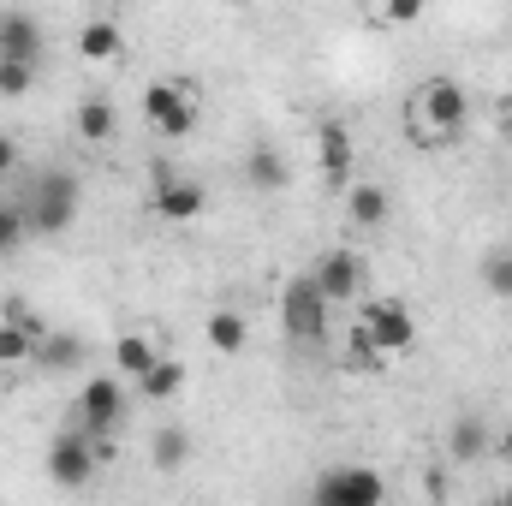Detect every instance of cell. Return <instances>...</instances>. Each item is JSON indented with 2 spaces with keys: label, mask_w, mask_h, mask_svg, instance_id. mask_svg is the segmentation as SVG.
<instances>
[{
  "label": "cell",
  "mask_w": 512,
  "mask_h": 506,
  "mask_svg": "<svg viewBox=\"0 0 512 506\" xmlns=\"http://www.w3.org/2000/svg\"><path fill=\"white\" fill-rule=\"evenodd\" d=\"M245 346H251V322H245L239 310H209V352L239 358Z\"/></svg>",
  "instance_id": "cell-19"
},
{
  "label": "cell",
  "mask_w": 512,
  "mask_h": 506,
  "mask_svg": "<svg viewBox=\"0 0 512 506\" xmlns=\"http://www.w3.org/2000/svg\"><path fill=\"white\" fill-rule=\"evenodd\" d=\"M149 453H155V471H179V465L191 459V435H185L179 423H161L155 441H149Z\"/></svg>",
  "instance_id": "cell-23"
},
{
  "label": "cell",
  "mask_w": 512,
  "mask_h": 506,
  "mask_svg": "<svg viewBox=\"0 0 512 506\" xmlns=\"http://www.w3.org/2000/svg\"><path fill=\"white\" fill-rule=\"evenodd\" d=\"M96 471H102V459H96L84 423H78V429H60L54 447H48V477H54V489H90Z\"/></svg>",
  "instance_id": "cell-8"
},
{
  "label": "cell",
  "mask_w": 512,
  "mask_h": 506,
  "mask_svg": "<svg viewBox=\"0 0 512 506\" xmlns=\"http://www.w3.org/2000/svg\"><path fill=\"white\" fill-rule=\"evenodd\" d=\"M78 54H84L90 66H114V60L126 54V36H120V24H114V18H90V24L78 30Z\"/></svg>",
  "instance_id": "cell-17"
},
{
  "label": "cell",
  "mask_w": 512,
  "mask_h": 506,
  "mask_svg": "<svg viewBox=\"0 0 512 506\" xmlns=\"http://www.w3.org/2000/svg\"><path fill=\"white\" fill-rule=\"evenodd\" d=\"M24 364H36V334L24 322L0 316V370H24Z\"/></svg>",
  "instance_id": "cell-22"
},
{
  "label": "cell",
  "mask_w": 512,
  "mask_h": 506,
  "mask_svg": "<svg viewBox=\"0 0 512 506\" xmlns=\"http://www.w3.org/2000/svg\"><path fill=\"white\" fill-rule=\"evenodd\" d=\"M30 90H36V66H30V60H6V54H0V96H6V102H18V96H30Z\"/></svg>",
  "instance_id": "cell-25"
},
{
  "label": "cell",
  "mask_w": 512,
  "mask_h": 506,
  "mask_svg": "<svg viewBox=\"0 0 512 506\" xmlns=\"http://www.w3.org/2000/svg\"><path fill=\"white\" fill-rule=\"evenodd\" d=\"M483 292L512 298V251H495L489 262H483Z\"/></svg>",
  "instance_id": "cell-27"
},
{
  "label": "cell",
  "mask_w": 512,
  "mask_h": 506,
  "mask_svg": "<svg viewBox=\"0 0 512 506\" xmlns=\"http://www.w3.org/2000/svg\"><path fill=\"white\" fill-rule=\"evenodd\" d=\"M18 203H24L30 239H60L78 221V209H84V185H78V173H60L54 167V173H36Z\"/></svg>",
  "instance_id": "cell-1"
},
{
  "label": "cell",
  "mask_w": 512,
  "mask_h": 506,
  "mask_svg": "<svg viewBox=\"0 0 512 506\" xmlns=\"http://www.w3.org/2000/svg\"><path fill=\"white\" fill-rule=\"evenodd\" d=\"M131 405V381L114 370V376H90L78 387V423L84 429H120Z\"/></svg>",
  "instance_id": "cell-9"
},
{
  "label": "cell",
  "mask_w": 512,
  "mask_h": 506,
  "mask_svg": "<svg viewBox=\"0 0 512 506\" xmlns=\"http://www.w3.org/2000/svg\"><path fill=\"white\" fill-rule=\"evenodd\" d=\"M447 459H453V465H477V459H489V423H483L477 411L453 417V429H447Z\"/></svg>",
  "instance_id": "cell-15"
},
{
  "label": "cell",
  "mask_w": 512,
  "mask_h": 506,
  "mask_svg": "<svg viewBox=\"0 0 512 506\" xmlns=\"http://www.w3.org/2000/svg\"><path fill=\"white\" fill-rule=\"evenodd\" d=\"M346 191V221L358 227V233H382L387 221H393V191L376 185V179H352V185H340Z\"/></svg>",
  "instance_id": "cell-12"
},
{
  "label": "cell",
  "mask_w": 512,
  "mask_h": 506,
  "mask_svg": "<svg viewBox=\"0 0 512 506\" xmlns=\"http://www.w3.org/2000/svg\"><path fill=\"white\" fill-rule=\"evenodd\" d=\"M423 12H429V0H382V24H399V30L417 24Z\"/></svg>",
  "instance_id": "cell-28"
},
{
  "label": "cell",
  "mask_w": 512,
  "mask_h": 506,
  "mask_svg": "<svg viewBox=\"0 0 512 506\" xmlns=\"http://www.w3.org/2000/svg\"><path fill=\"white\" fill-rule=\"evenodd\" d=\"M358 328L376 340L382 358H405V352L417 346V316H411V304H399V298H364V304H358Z\"/></svg>",
  "instance_id": "cell-5"
},
{
  "label": "cell",
  "mask_w": 512,
  "mask_h": 506,
  "mask_svg": "<svg viewBox=\"0 0 512 506\" xmlns=\"http://www.w3.org/2000/svg\"><path fill=\"white\" fill-rule=\"evenodd\" d=\"M0 54L42 66V24L30 12H0Z\"/></svg>",
  "instance_id": "cell-13"
},
{
  "label": "cell",
  "mask_w": 512,
  "mask_h": 506,
  "mask_svg": "<svg viewBox=\"0 0 512 506\" xmlns=\"http://www.w3.org/2000/svg\"><path fill=\"white\" fill-rule=\"evenodd\" d=\"M316 506H382L387 501V477L370 465H328L310 489Z\"/></svg>",
  "instance_id": "cell-6"
},
{
  "label": "cell",
  "mask_w": 512,
  "mask_h": 506,
  "mask_svg": "<svg viewBox=\"0 0 512 506\" xmlns=\"http://www.w3.org/2000/svg\"><path fill=\"white\" fill-rule=\"evenodd\" d=\"M18 161H24V155H18V137H6V131H0V179H12V173H18Z\"/></svg>",
  "instance_id": "cell-29"
},
{
  "label": "cell",
  "mask_w": 512,
  "mask_h": 506,
  "mask_svg": "<svg viewBox=\"0 0 512 506\" xmlns=\"http://www.w3.org/2000/svg\"><path fill=\"white\" fill-rule=\"evenodd\" d=\"M501 495H507V501H512V483H507V489H501Z\"/></svg>",
  "instance_id": "cell-30"
},
{
  "label": "cell",
  "mask_w": 512,
  "mask_h": 506,
  "mask_svg": "<svg viewBox=\"0 0 512 506\" xmlns=\"http://www.w3.org/2000/svg\"><path fill=\"white\" fill-rule=\"evenodd\" d=\"M286 179H292V161H286V149H274V143H256L251 155H245V185H251V191H286Z\"/></svg>",
  "instance_id": "cell-16"
},
{
  "label": "cell",
  "mask_w": 512,
  "mask_h": 506,
  "mask_svg": "<svg viewBox=\"0 0 512 506\" xmlns=\"http://www.w3.org/2000/svg\"><path fill=\"white\" fill-rule=\"evenodd\" d=\"M411 120L423 143H441V137H459L471 126V90L459 78H429L417 96H411Z\"/></svg>",
  "instance_id": "cell-2"
},
{
  "label": "cell",
  "mask_w": 512,
  "mask_h": 506,
  "mask_svg": "<svg viewBox=\"0 0 512 506\" xmlns=\"http://www.w3.org/2000/svg\"><path fill=\"white\" fill-rule=\"evenodd\" d=\"M179 387H185V364L161 352L143 376L131 381V399H143V405H167V399H179Z\"/></svg>",
  "instance_id": "cell-14"
},
{
  "label": "cell",
  "mask_w": 512,
  "mask_h": 506,
  "mask_svg": "<svg viewBox=\"0 0 512 506\" xmlns=\"http://www.w3.org/2000/svg\"><path fill=\"white\" fill-rule=\"evenodd\" d=\"M280 328H286V340H304V346H316L334 328V304H328V292L316 286L310 268L280 286Z\"/></svg>",
  "instance_id": "cell-3"
},
{
  "label": "cell",
  "mask_w": 512,
  "mask_h": 506,
  "mask_svg": "<svg viewBox=\"0 0 512 506\" xmlns=\"http://www.w3.org/2000/svg\"><path fill=\"white\" fill-rule=\"evenodd\" d=\"M149 209L173 227H191L203 209H209V185L185 179L179 167H155V185H149Z\"/></svg>",
  "instance_id": "cell-7"
},
{
  "label": "cell",
  "mask_w": 512,
  "mask_h": 506,
  "mask_svg": "<svg viewBox=\"0 0 512 506\" xmlns=\"http://www.w3.org/2000/svg\"><path fill=\"white\" fill-rule=\"evenodd\" d=\"M155 358H161V346H155L149 334H120V340H114V370H120L126 381H137Z\"/></svg>",
  "instance_id": "cell-21"
},
{
  "label": "cell",
  "mask_w": 512,
  "mask_h": 506,
  "mask_svg": "<svg viewBox=\"0 0 512 506\" xmlns=\"http://www.w3.org/2000/svg\"><path fill=\"white\" fill-rule=\"evenodd\" d=\"M30 239V221H24V203H0V256H12Z\"/></svg>",
  "instance_id": "cell-26"
},
{
  "label": "cell",
  "mask_w": 512,
  "mask_h": 506,
  "mask_svg": "<svg viewBox=\"0 0 512 506\" xmlns=\"http://www.w3.org/2000/svg\"><path fill=\"white\" fill-rule=\"evenodd\" d=\"M316 286L328 292V304H352V298H364V256L352 251V245H334V251H322L316 256Z\"/></svg>",
  "instance_id": "cell-10"
},
{
  "label": "cell",
  "mask_w": 512,
  "mask_h": 506,
  "mask_svg": "<svg viewBox=\"0 0 512 506\" xmlns=\"http://www.w3.org/2000/svg\"><path fill=\"white\" fill-rule=\"evenodd\" d=\"M78 364H84V340L78 334H54L48 328L36 340V370H78Z\"/></svg>",
  "instance_id": "cell-20"
},
{
  "label": "cell",
  "mask_w": 512,
  "mask_h": 506,
  "mask_svg": "<svg viewBox=\"0 0 512 506\" xmlns=\"http://www.w3.org/2000/svg\"><path fill=\"white\" fill-rule=\"evenodd\" d=\"M126 6H143V0H126Z\"/></svg>",
  "instance_id": "cell-31"
},
{
  "label": "cell",
  "mask_w": 512,
  "mask_h": 506,
  "mask_svg": "<svg viewBox=\"0 0 512 506\" xmlns=\"http://www.w3.org/2000/svg\"><path fill=\"white\" fill-rule=\"evenodd\" d=\"M316 167H322L328 185H352V167H358L352 126H340V120H322L316 126Z\"/></svg>",
  "instance_id": "cell-11"
},
{
  "label": "cell",
  "mask_w": 512,
  "mask_h": 506,
  "mask_svg": "<svg viewBox=\"0 0 512 506\" xmlns=\"http://www.w3.org/2000/svg\"><path fill=\"white\" fill-rule=\"evenodd\" d=\"M72 126H78V137H84L90 149H102V143H114V131H120V114H114V102H108V96H90V102H78Z\"/></svg>",
  "instance_id": "cell-18"
},
{
  "label": "cell",
  "mask_w": 512,
  "mask_h": 506,
  "mask_svg": "<svg viewBox=\"0 0 512 506\" xmlns=\"http://www.w3.org/2000/svg\"><path fill=\"white\" fill-rule=\"evenodd\" d=\"M197 120H203V102H197V90L185 78H155L143 90V126L155 131V137L179 143V137L197 131Z\"/></svg>",
  "instance_id": "cell-4"
},
{
  "label": "cell",
  "mask_w": 512,
  "mask_h": 506,
  "mask_svg": "<svg viewBox=\"0 0 512 506\" xmlns=\"http://www.w3.org/2000/svg\"><path fill=\"white\" fill-rule=\"evenodd\" d=\"M346 370H358V376H376L382 370V352H376V340L352 322V340H346Z\"/></svg>",
  "instance_id": "cell-24"
}]
</instances>
